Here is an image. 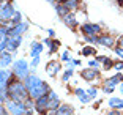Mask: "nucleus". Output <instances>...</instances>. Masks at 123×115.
<instances>
[{
	"instance_id": "f257e3e1",
	"label": "nucleus",
	"mask_w": 123,
	"mask_h": 115,
	"mask_svg": "<svg viewBox=\"0 0 123 115\" xmlns=\"http://www.w3.org/2000/svg\"><path fill=\"white\" fill-rule=\"evenodd\" d=\"M6 90H8V98L13 99V101H21V103H24L25 99L30 98L29 88L25 87L24 80L18 79L16 76L10 80V84L6 85Z\"/></svg>"
},
{
	"instance_id": "f03ea898",
	"label": "nucleus",
	"mask_w": 123,
	"mask_h": 115,
	"mask_svg": "<svg viewBox=\"0 0 123 115\" xmlns=\"http://www.w3.org/2000/svg\"><path fill=\"white\" fill-rule=\"evenodd\" d=\"M13 73H14V76L18 79L25 80V77L30 74V66H29V63H27V60L18 58V60L13 63Z\"/></svg>"
},
{
	"instance_id": "7ed1b4c3",
	"label": "nucleus",
	"mask_w": 123,
	"mask_h": 115,
	"mask_svg": "<svg viewBox=\"0 0 123 115\" xmlns=\"http://www.w3.org/2000/svg\"><path fill=\"white\" fill-rule=\"evenodd\" d=\"M5 107H6V110H8L10 115H27V110H29L24 103H21V101H13V99H8L6 103H5Z\"/></svg>"
},
{
	"instance_id": "20e7f679",
	"label": "nucleus",
	"mask_w": 123,
	"mask_h": 115,
	"mask_svg": "<svg viewBox=\"0 0 123 115\" xmlns=\"http://www.w3.org/2000/svg\"><path fill=\"white\" fill-rule=\"evenodd\" d=\"M80 32H82L84 36H98V35H101V25L85 22V24L80 25Z\"/></svg>"
},
{
	"instance_id": "39448f33",
	"label": "nucleus",
	"mask_w": 123,
	"mask_h": 115,
	"mask_svg": "<svg viewBox=\"0 0 123 115\" xmlns=\"http://www.w3.org/2000/svg\"><path fill=\"white\" fill-rule=\"evenodd\" d=\"M18 10H14L11 2H5V3H0V19H5V21H11V18L14 16V13Z\"/></svg>"
},
{
	"instance_id": "423d86ee",
	"label": "nucleus",
	"mask_w": 123,
	"mask_h": 115,
	"mask_svg": "<svg viewBox=\"0 0 123 115\" xmlns=\"http://www.w3.org/2000/svg\"><path fill=\"white\" fill-rule=\"evenodd\" d=\"M49 85H47L46 82H43L41 85H38V87H35L33 90H30L29 93H30V98L32 99H38V98H41V96H46L47 93H49Z\"/></svg>"
},
{
	"instance_id": "0eeeda50",
	"label": "nucleus",
	"mask_w": 123,
	"mask_h": 115,
	"mask_svg": "<svg viewBox=\"0 0 123 115\" xmlns=\"http://www.w3.org/2000/svg\"><path fill=\"white\" fill-rule=\"evenodd\" d=\"M60 106L62 104H60V99H58L57 93L54 90H49V93H47V110L55 112Z\"/></svg>"
},
{
	"instance_id": "6e6552de",
	"label": "nucleus",
	"mask_w": 123,
	"mask_h": 115,
	"mask_svg": "<svg viewBox=\"0 0 123 115\" xmlns=\"http://www.w3.org/2000/svg\"><path fill=\"white\" fill-rule=\"evenodd\" d=\"M27 30H29V24L27 22L11 25V27H8V36H22V33H25Z\"/></svg>"
},
{
	"instance_id": "1a4fd4ad",
	"label": "nucleus",
	"mask_w": 123,
	"mask_h": 115,
	"mask_svg": "<svg viewBox=\"0 0 123 115\" xmlns=\"http://www.w3.org/2000/svg\"><path fill=\"white\" fill-rule=\"evenodd\" d=\"M24 84H25V87L29 88V91H30V90H33L35 87L41 85V84H43V80H41L36 74H29L25 77V80H24Z\"/></svg>"
},
{
	"instance_id": "9d476101",
	"label": "nucleus",
	"mask_w": 123,
	"mask_h": 115,
	"mask_svg": "<svg viewBox=\"0 0 123 115\" xmlns=\"http://www.w3.org/2000/svg\"><path fill=\"white\" fill-rule=\"evenodd\" d=\"M96 44H99V46H103V47H114L115 41H114V38L111 35H107V33H101V35H98Z\"/></svg>"
},
{
	"instance_id": "9b49d317",
	"label": "nucleus",
	"mask_w": 123,
	"mask_h": 115,
	"mask_svg": "<svg viewBox=\"0 0 123 115\" xmlns=\"http://www.w3.org/2000/svg\"><path fill=\"white\" fill-rule=\"evenodd\" d=\"M80 76H82V79H85L87 82H92V80H95L98 76H99V71L88 66V68H85V69H82V71H80Z\"/></svg>"
},
{
	"instance_id": "f8f14e48",
	"label": "nucleus",
	"mask_w": 123,
	"mask_h": 115,
	"mask_svg": "<svg viewBox=\"0 0 123 115\" xmlns=\"http://www.w3.org/2000/svg\"><path fill=\"white\" fill-rule=\"evenodd\" d=\"M22 43V36H8V44H6V50L8 52H14L19 49Z\"/></svg>"
},
{
	"instance_id": "ddd939ff",
	"label": "nucleus",
	"mask_w": 123,
	"mask_h": 115,
	"mask_svg": "<svg viewBox=\"0 0 123 115\" xmlns=\"http://www.w3.org/2000/svg\"><path fill=\"white\" fill-rule=\"evenodd\" d=\"M60 69H62V66H60V63H58L57 60H51L46 65V71H47V74L51 76V77H55Z\"/></svg>"
},
{
	"instance_id": "4468645a",
	"label": "nucleus",
	"mask_w": 123,
	"mask_h": 115,
	"mask_svg": "<svg viewBox=\"0 0 123 115\" xmlns=\"http://www.w3.org/2000/svg\"><path fill=\"white\" fill-rule=\"evenodd\" d=\"M13 63H14V61H13V55H11V52L5 50V52L0 54V68H8V66L13 65Z\"/></svg>"
},
{
	"instance_id": "2eb2a0df",
	"label": "nucleus",
	"mask_w": 123,
	"mask_h": 115,
	"mask_svg": "<svg viewBox=\"0 0 123 115\" xmlns=\"http://www.w3.org/2000/svg\"><path fill=\"white\" fill-rule=\"evenodd\" d=\"M13 77H14V73H13V71H10L8 68H0V84L8 85Z\"/></svg>"
},
{
	"instance_id": "dca6fc26",
	"label": "nucleus",
	"mask_w": 123,
	"mask_h": 115,
	"mask_svg": "<svg viewBox=\"0 0 123 115\" xmlns=\"http://www.w3.org/2000/svg\"><path fill=\"white\" fill-rule=\"evenodd\" d=\"M35 109L40 112V114H44V112L47 110V95L35 99Z\"/></svg>"
},
{
	"instance_id": "f3484780",
	"label": "nucleus",
	"mask_w": 123,
	"mask_h": 115,
	"mask_svg": "<svg viewBox=\"0 0 123 115\" xmlns=\"http://www.w3.org/2000/svg\"><path fill=\"white\" fill-rule=\"evenodd\" d=\"M122 82H123V74L117 73L115 76H112V77H107V79H106L104 85H107V87H117V85H120Z\"/></svg>"
},
{
	"instance_id": "a211bd4d",
	"label": "nucleus",
	"mask_w": 123,
	"mask_h": 115,
	"mask_svg": "<svg viewBox=\"0 0 123 115\" xmlns=\"http://www.w3.org/2000/svg\"><path fill=\"white\" fill-rule=\"evenodd\" d=\"M43 49H44V46L41 43H38V41H32V44H30V55H32V58L41 55Z\"/></svg>"
},
{
	"instance_id": "6ab92c4d",
	"label": "nucleus",
	"mask_w": 123,
	"mask_h": 115,
	"mask_svg": "<svg viewBox=\"0 0 123 115\" xmlns=\"http://www.w3.org/2000/svg\"><path fill=\"white\" fill-rule=\"evenodd\" d=\"M107 106H109L111 109H115V110H120V109H123V98H117V96L109 98V101H107Z\"/></svg>"
},
{
	"instance_id": "aec40b11",
	"label": "nucleus",
	"mask_w": 123,
	"mask_h": 115,
	"mask_svg": "<svg viewBox=\"0 0 123 115\" xmlns=\"http://www.w3.org/2000/svg\"><path fill=\"white\" fill-rule=\"evenodd\" d=\"M74 93H76L77 99H79L80 103H82V104H87V103H90L92 98L88 96L87 90H82V88H76V90H74Z\"/></svg>"
},
{
	"instance_id": "412c9836",
	"label": "nucleus",
	"mask_w": 123,
	"mask_h": 115,
	"mask_svg": "<svg viewBox=\"0 0 123 115\" xmlns=\"http://www.w3.org/2000/svg\"><path fill=\"white\" fill-rule=\"evenodd\" d=\"M63 22H65V25H68L69 29H74L76 25H79V21L76 19V16L73 14V13H68V14L63 18Z\"/></svg>"
},
{
	"instance_id": "4be33fe9",
	"label": "nucleus",
	"mask_w": 123,
	"mask_h": 115,
	"mask_svg": "<svg viewBox=\"0 0 123 115\" xmlns=\"http://www.w3.org/2000/svg\"><path fill=\"white\" fill-rule=\"evenodd\" d=\"M73 112H74V107L69 104H62L60 107L55 110V115H73Z\"/></svg>"
},
{
	"instance_id": "5701e85b",
	"label": "nucleus",
	"mask_w": 123,
	"mask_h": 115,
	"mask_svg": "<svg viewBox=\"0 0 123 115\" xmlns=\"http://www.w3.org/2000/svg\"><path fill=\"white\" fill-rule=\"evenodd\" d=\"M60 2L65 5L69 11H76V10H79V6H80V0H60Z\"/></svg>"
},
{
	"instance_id": "b1692460",
	"label": "nucleus",
	"mask_w": 123,
	"mask_h": 115,
	"mask_svg": "<svg viewBox=\"0 0 123 115\" xmlns=\"http://www.w3.org/2000/svg\"><path fill=\"white\" fill-rule=\"evenodd\" d=\"M44 44L49 47V54H54L55 50L58 49V46H60V43H58L57 40H52V38H46V40H44Z\"/></svg>"
},
{
	"instance_id": "393cba45",
	"label": "nucleus",
	"mask_w": 123,
	"mask_h": 115,
	"mask_svg": "<svg viewBox=\"0 0 123 115\" xmlns=\"http://www.w3.org/2000/svg\"><path fill=\"white\" fill-rule=\"evenodd\" d=\"M55 13H57V14L60 16L62 19H63L66 14H68V13H71V11H69L68 8L65 6V5L62 3V2H58V3H55Z\"/></svg>"
},
{
	"instance_id": "a878e982",
	"label": "nucleus",
	"mask_w": 123,
	"mask_h": 115,
	"mask_svg": "<svg viewBox=\"0 0 123 115\" xmlns=\"http://www.w3.org/2000/svg\"><path fill=\"white\" fill-rule=\"evenodd\" d=\"M10 99L8 98V90H6V85L5 84H0V104H3Z\"/></svg>"
},
{
	"instance_id": "bb28decb",
	"label": "nucleus",
	"mask_w": 123,
	"mask_h": 115,
	"mask_svg": "<svg viewBox=\"0 0 123 115\" xmlns=\"http://www.w3.org/2000/svg\"><path fill=\"white\" fill-rule=\"evenodd\" d=\"M21 22H24V21H22V14L19 13V11H16V13H14V16L11 18L10 24H11V25H18V24H21ZM11 25H10V27H11Z\"/></svg>"
},
{
	"instance_id": "cd10ccee",
	"label": "nucleus",
	"mask_w": 123,
	"mask_h": 115,
	"mask_svg": "<svg viewBox=\"0 0 123 115\" xmlns=\"http://www.w3.org/2000/svg\"><path fill=\"white\" fill-rule=\"evenodd\" d=\"M95 54H96V50H95V47H92V46H85L82 49L84 57H90V55H95Z\"/></svg>"
},
{
	"instance_id": "c85d7f7f",
	"label": "nucleus",
	"mask_w": 123,
	"mask_h": 115,
	"mask_svg": "<svg viewBox=\"0 0 123 115\" xmlns=\"http://www.w3.org/2000/svg\"><path fill=\"white\" fill-rule=\"evenodd\" d=\"M73 74H74V68H68L65 73H63V76H62V80H63V82H68V80L73 77Z\"/></svg>"
},
{
	"instance_id": "c756f323",
	"label": "nucleus",
	"mask_w": 123,
	"mask_h": 115,
	"mask_svg": "<svg viewBox=\"0 0 123 115\" xmlns=\"http://www.w3.org/2000/svg\"><path fill=\"white\" fill-rule=\"evenodd\" d=\"M103 68H104V71H109V69H112V68H114V61L107 57V58H106V61L103 63Z\"/></svg>"
},
{
	"instance_id": "7c9ffc66",
	"label": "nucleus",
	"mask_w": 123,
	"mask_h": 115,
	"mask_svg": "<svg viewBox=\"0 0 123 115\" xmlns=\"http://www.w3.org/2000/svg\"><path fill=\"white\" fill-rule=\"evenodd\" d=\"M87 93H88V96H90L92 99H95V98L98 96V90L95 88V87H90V88L87 90Z\"/></svg>"
},
{
	"instance_id": "2f4dec72",
	"label": "nucleus",
	"mask_w": 123,
	"mask_h": 115,
	"mask_svg": "<svg viewBox=\"0 0 123 115\" xmlns=\"http://www.w3.org/2000/svg\"><path fill=\"white\" fill-rule=\"evenodd\" d=\"M40 60H41L40 55H38V57H33L32 58V68H36V66L40 65Z\"/></svg>"
},
{
	"instance_id": "473e14b6",
	"label": "nucleus",
	"mask_w": 123,
	"mask_h": 115,
	"mask_svg": "<svg viewBox=\"0 0 123 115\" xmlns=\"http://www.w3.org/2000/svg\"><path fill=\"white\" fill-rule=\"evenodd\" d=\"M114 90H115V87H107V85H104V87H103V91H104L106 95H111Z\"/></svg>"
},
{
	"instance_id": "72a5a7b5",
	"label": "nucleus",
	"mask_w": 123,
	"mask_h": 115,
	"mask_svg": "<svg viewBox=\"0 0 123 115\" xmlns=\"http://www.w3.org/2000/svg\"><path fill=\"white\" fill-rule=\"evenodd\" d=\"M88 66H90V68H95V69H96L98 66H99V61H98L96 58H95V60H90V61H88Z\"/></svg>"
},
{
	"instance_id": "f704fd0d",
	"label": "nucleus",
	"mask_w": 123,
	"mask_h": 115,
	"mask_svg": "<svg viewBox=\"0 0 123 115\" xmlns=\"http://www.w3.org/2000/svg\"><path fill=\"white\" fill-rule=\"evenodd\" d=\"M62 60H63V61H71V57H69L68 50H65V52L62 54Z\"/></svg>"
},
{
	"instance_id": "c9c22d12",
	"label": "nucleus",
	"mask_w": 123,
	"mask_h": 115,
	"mask_svg": "<svg viewBox=\"0 0 123 115\" xmlns=\"http://www.w3.org/2000/svg\"><path fill=\"white\" fill-rule=\"evenodd\" d=\"M114 69H115V71H120V69H123V60H122V61H117V63H114Z\"/></svg>"
},
{
	"instance_id": "e433bc0d",
	"label": "nucleus",
	"mask_w": 123,
	"mask_h": 115,
	"mask_svg": "<svg viewBox=\"0 0 123 115\" xmlns=\"http://www.w3.org/2000/svg\"><path fill=\"white\" fill-rule=\"evenodd\" d=\"M114 50H115V54H117V55H118V57L123 60V47H118V46H117Z\"/></svg>"
},
{
	"instance_id": "4c0bfd02",
	"label": "nucleus",
	"mask_w": 123,
	"mask_h": 115,
	"mask_svg": "<svg viewBox=\"0 0 123 115\" xmlns=\"http://www.w3.org/2000/svg\"><path fill=\"white\" fill-rule=\"evenodd\" d=\"M106 115H122V112H120V110H115V109H111V110L106 112Z\"/></svg>"
},
{
	"instance_id": "58836bf2",
	"label": "nucleus",
	"mask_w": 123,
	"mask_h": 115,
	"mask_svg": "<svg viewBox=\"0 0 123 115\" xmlns=\"http://www.w3.org/2000/svg\"><path fill=\"white\" fill-rule=\"evenodd\" d=\"M106 58H107L106 55H98V57H96V60L99 61V63H104V61H106Z\"/></svg>"
},
{
	"instance_id": "ea45409f",
	"label": "nucleus",
	"mask_w": 123,
	"mask_h": 115,
	"mask_svg": "<svg viewBox=\"0 0 123 115\" xmlns=\"http://www.w3.org/2000/svg\"><path fill=\"white\" fill-rule=\"evenodd\" d=\"M47 35H49V38H54V36H55V32L52 29H47Z\"/></svg>"
},
{
	"instance_id": "a19ab883",
	"label": "nucleus",
	"mask_w": 123,
	"mask_h": 115,
	"mask_svg": "<svg viewBox=\"0 0 123 115\" xmlns=\"http://www.w3.org/2000/svg\"><path fill=\"white\" fill-rule=\"evenodd\" d=\"M117 44H118V47H123V36H120L117 40Z\"/></svg>"
},
{
	"instance_id": "79ce46f5",
	"label": "nucleus",
	"mask_w": 123,
	"mask_h": 115,
	"mask_svg": "<svg viewBox=\"0 0 123 115\" xmlns=\"http://www.w3.org/2000/svg\"><path fill=\"white\" fill-rule=\"evenodd\" d=\"M5 114H6V107L0 106V115H5Z\"/></svg>"
},
{
	"instance_id": "37998d69",
	"label": "nucleus",
	"mask_w": 123,
	"mask_h": 115,
	"mask_svg": "<svg viewBox=\"0 0 123 115\" xmlns=\"http://www.w3.org/2000/svg\"><path fill=\"white\" fill-rule=\"evenodd\" d=\"M46 2H49V3H58L60 0H46Z\"/></svg>"
},
{
	"instance_id": "c03bdc74",
	"label": "nucleus",
	"mask_w": 123,
	"mask_h": 115,
	"mask_svg": "<svg viewBox=\"0 0 123 115\" xmlns=\"http://www.w3.org/2000/svg\"><path fill=\"white\" fill-rule=\"evenodd\" d=\"M120 93H122V95H123V82H122V84H120Z\"/></svg>"
},
{
	"instance_id": "a18cd8bd",
	"label": "nucleus",
	"mask_w": 123,
	"mask_h": 115,
	"mask_svg": "<svg viewBox=\"0 0 123 115\" xmlns=\"http://www.w3.org/2000/svg\"><path fill=\"white\" fill-rule=\"evenodd\" d=\"M117 3H118L120 6H123V0H117Z\"/></svg>"
}]
</instances>
